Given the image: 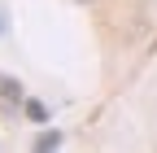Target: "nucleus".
<instances>
[{
	"mask_svg": "<svg viewBox=\"0 0 157 153\" xmlns=\"http://www.w3.org/2000/svg\"><path fill=\"white\" fill-rule=\"evenodd\" d=\"M22 105H26L22 83H17V79H9V74H0V109H5V114H17Z\"/></svg>",
	"mask_w": 157,
	"mask_h": 153,
	"instance_id": "f257e3e1",
	"label": "nucleus"
},
{
	"mask_svg": "<svg viewBox=\"0 0 157 153\" xmlns=\"http://www.w3.org/2000/svg\"><path fill=\"white\" fill-rule=\"evenodd\" d=\"M57 144H61V131H39V136H35V149L39 153H44V149H57Z\"/></svg>",
	"mask_w": 157,
	"mask_h": 153,
	"instance_id": "f03ea898",
	"label": "nucleus"
},
{
	"mask_svg": "<svg viewBox=\"0 0 157 153\" xmlns=\"http://www.w3.org/2000/svg\"><path fill=\"white\" fill-rule=\"evenodd\" d=\"M22 109L31 114V118H35V123H48V109H44V105H39V101H31V96H26V105H22Z\"/></svg>",
	"mask_w": 157,
	"mask_h": 153,
	"instance_id": "7ed1b4c3",
	"label": "nucleus"
},
{
	"mask_svg": "<svg viewBox=\"0 0 157 153\" xmlns=\"http://www.w3.org/2000/svg\"><path fill=\"white\" fill-rule=\"evenodd\" d=\"M0 31H5V22H0Z\"/></svg>",
	"mask_w": 157,
	"mask_h": 153,
	"instance_id": "20e7f679",
	"label": "nucleus"
}]
</instances>
